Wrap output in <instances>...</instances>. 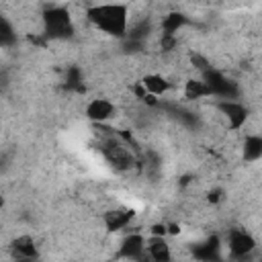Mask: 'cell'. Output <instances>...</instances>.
Here are the masks:
<instances>
[{"instance_id": "ba28073f", "label": "cell", "mask_w": 262, "mask_h": 262, "mask_svg": "<svg viewBox=\"0 0 262 262\" xmlns=\"http://www.w3.org/2000/svg\"><path fill=\"white\" fill-rule=\"evenodd\" d=\"M135 217V211L129 209V207H113L108 211L102 213V223H104V229L111 231V233H117V231H123L131 225Z\"/></svg>"}, {"instance_id": "7402d4cb", "label": "cell", "mask_w": 262, "mask_h": 262, "mask_svg": "<svg viewBox=\"0 0 262 262\" xmlns=\"http://www.w3.org/2000/svg\"><path fill=\"white\" fill-rule=\"evenodd\" d=\"M2 207H4V196L0 194V209H2Z\"/></svg>"}, {"instance_id": "7c38bea8", "label": "cell", "mask_w": 262, "mask_h": 262, "mask_svg": "<svg viewBox=\"0 0 262 262\" xmlns=\"http://www.w3.org/2000/svg\"><path fill=\"white\" fill-rule=\"evenodd\" d=\"M139 84L147 94H154V96H162L172 88V82L162 74H145Z\"/></svg>"}, {"instance_id": "2e32d148", "label": "cell", "mask_w": 262, "mask_h": 262, "mask_svg": "<svg viewBox=\"0 0 262 262\" xmlns=\"http://www.w3.org/2000/svg\"><path fill=\"white\" fill-rule=\"evenodd\" d=\"M184 96L188 100H199V98H205L211 94H209V88L203 78H188L184 82Z\"/></svg>"}, {"instance_id": "e0dca14e", "label": "cell", "mask_w": 262, "mask_h": 262, "mask_svg": "<svg viewBox=\"0 0 262 262\" xmlns=\"http://www.w3.org/2000/svg\"><path fill=\"white\" fill-rule=\"evenodd\" d=\"M16 43V29L6 16H0V49H8Z\"/></svg>"}, {"instance_id": "d6986e66", "label": "cell", "mask_w": 262, "mask_h": 262, "mask_svg": "<svg viewBox=\"0 0 262 262\" xmlns=\"http://www.w3.org/2000/svg\"><path fill=\"white\" fill-rule=\"evenodd\" d=\"M190 63H192V68H196L201 74H203L205 70H209V68H211V63H209L201 53H190Z\"/></svg>"}, {"instance_id": "5bb4252c", "label": "cell", "mask_w": 262, "mask_h": 262, "mask_svg": "<svg viewBox=\"0 0 262 262\" xmlns=\"http://www.w3.org/2000/svg\"><path fill=\"white\" fill-rule=\"evenodd\" d=\"M186 25H190V18L180 10H172L162 18V35H176Z\"/></svg>"}, {"instance_id": "9a60e30c", "label": "cell", "mask_w": 262, "mask_h": 262, "mask_svg": "<svg viewBox=\"0 0 262 262\" xmlns=\"http://www.w3.org/2000/svg\"><path fill=\"white\" fill-rule=\"evenodd\" d=\"M244 160L246 162H258L262 158V137L258 133H250L244 139Z\"/></svg>"}, {"instance_id": "7a4b0ae2", "label": "cell", "mask_w": 262, "mask_h": 262, "mask_svg": "<svg viewBox=\"0 0 262 262\" xmlns=\"http://www.w3.org/2000/svg\"><path fill=\"white\" fill-rule=\"evenodd\" d=\"M41 23H43V35L47 39L53 41H61V39H70L74 35V18L70 8L66 6H49L43 10L41 14Z\"/></svg>"}, {"instance_id": "ffe728a7", "label": "cell", "mask_w": 262, "mask_h": 262, "mask_svg": "<svg viewBox=\"0 0 262 262\" xmlns=\"http://www.w3.org/2000/svg\"><path fill=\"white\" fill-rule=\"evenodd\" d=\"M149 235H168V227H166V223H154L151 225V229H149Z\"/></svg>"}, {"instance_id": "8fae6325", "label": "cell", "mask_w": 262, "mask_h": 262, "mask_svg": "<svg viewBox=\"0 0 262 262\" xmlns=\"http://www.w3.org/2000/svg\"><path fill=\"white\" fill-rule=\"evenodd\" d=\"M145 254L156 262H168L172 258L170 244L164 235H149V239H145Z\"/></svg>"}, {"instance_id": "3957f363", "label": "cell", "mask_w": 262, "mask_h": 262, "mask_svg": "<svg viewBox=\"0 0 262 262\" xmlns=\"http://www.w3.org/2000/svg\"><path fill=\"white\" fill-rule=\"evenodd\" d=\"M201 78L205 80V84L209 88V94L215 96V98H237L239 96L237 84L233 80H229L223 72L215 70L213 66L209 70H205L201 74Z\"/></svg>"}, {"instance_id": "9c48e42d", "label": "cell", "mask_w": 262, "mask_h": 262, "mask_svg": "<svg viewBox=\"0 0 262 262\" xmlns=\"http://www.w3.org/2000/svg\"><path fill=\"white\" fill-rule=\"evenodd\" d=\"M119 256L127 258V260H141L145 254V237L137 231L127 233L121 239V248H119Z\"/></svg>"}, {"instance_id": "4fadbf2b", "label": "cell", "mask_w": 262, "mask_h": 262, "mask_svg": "<svg viewBox=\"0 0 262 262\" xmlns=\"http://www.w3.org/2000/svg\"><path fill=\"white\" fill-rule=\"evenodd\" d=\"M219 250H221V239L219 235H209L205 242L196 244L192 250V256L199 260H217L219 258Z\"/></svg>"}, {"instance_id": "5b68a950", "label": "cell", "mask_w": 262, "mask_h": 262, "mask_svg": "<svg viewBox=\"0 0 262 262\" xmlns=\"http://www.w3.org/2000/svg\"><path fill=\"white\" fill-rule=\"evenodd\" d=\"M215 108L221 113V117L227 121V127L233 131L242 129L250 117L248 106L244 102H239L237 98H219L215 102Z\"/></svg>"}, {"instance_id": "ac0fdd59", "label": "cell", "mask_w": 262, "mask_h": 262, "mask_svg": "<svg viewBox=\"0 0 262 262\" xmlns=\"http://www.w3.org/2000/svg\"><path fill=\"white\" fill-rule=\"evenodd\" d=\"M66 88L68 90H76V92L84 90V86H82V70L78 66L66 68Z\"/></svg>"}, {"instance_id": "30bf717a", "label": "cell", "mask_w": 262, "mask_h": 262, "mask_svg": "<svg viewBox=\"0 0 262 262\" xmlns=\"http://www.w3.org/2000/svg\"><path fill=\"white\" fill-rule=\"evenodd\" d=\"M10 252L14 258L18 260H33L39 258V250H37V242L31 235H18L10 242Z\"/></svg>"}, {"instance_id": "52a82bcc", "label": "cell", "mask_w": 262, "mask_h": 262, "mask_svg": "<svg viewBox=\"0 0 262 262\" xmlns=\"http://www.w3.org/2000/svg\"><path fill=\"white\" fill-rule=\"evenodd\" d=\"M84 115H86L88 121L102 125V123H108L111 119L117 117V106H115V102H111L108 98H92V100L86 104Z\"/></svg>"}, {"instance_id": "8992f818", "label": "cell", "mask_w": 262, "mask_h": 262, "mask_svg": "<svg viewBox=\"0 0 262 262\" xmlns=\"http://www.w3.org/2000/svg\"><path fill=\"white\" fill-rule=\"evenodd\" d=\"M227 248H229L231 258H237V260L248 258L256 250V239L250 231L235 227V229H229V233H227Z\"/></svg>"}, {"instance_id": "6da1fadb", "label": "cell", "mask_w": 262, "mask_h": 262, "mask_svg": "<svg viewBox=\"0 0 262 262\" xmlns=\"http://www.w3.org/2000/svg\"><path fill=\"white\" fill-rule=\"evenodd\" d=\"M86 20L108 37L125 39L129 29V6L123 2H98L90 4L84 12Z\"/></svg>"}, {"instance_id": "277c9868", "label": "cell", "mask_w": 262, "mask_h": 262, "mask_svg": "<svg viewBox=\"0 0 262 262\" xmlns=\"http://www.w3.org/2000/svg\"><path fill=\"white\" fill-rule=\"evenodd\" d=\"M102 156H104V160H106L115 170H119V172H127V170H131L133 164H135L131 149H129L125 143H121L117 137H108V139L102 143Z\"/></svg>"}, {"instance_id": "44dd1931", "label": "cell", "mask_w": 262, "mask_h": 262, "mask_svg": "<svg viewBox=\"0 0 262 262\" xmlns=\"http://www.w3.org/2000/svg\"><path fill=\"white\" fill-rule=\"evenodd\" d=\"M207 201H209V203H219V201H223V190H221V188H213V190H209Z\"/></svg>"}]
</instances>
